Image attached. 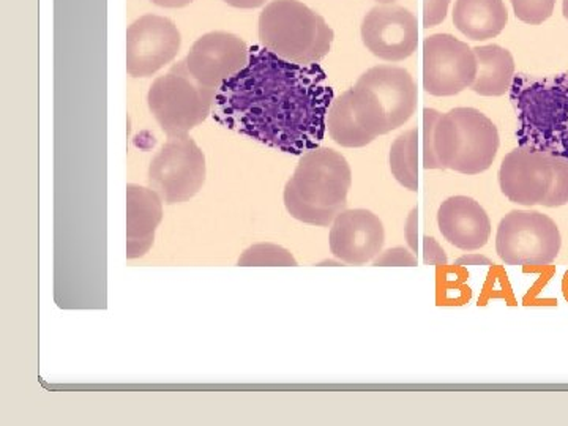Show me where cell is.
Here are the masks:
<instances>
[{
    "label": "cell",
    "mask_w": 568,
    "mask_h": 426,
    "mask_svg": "<svg viewBox=\"0 0 568 426\" xmlns=\"http://www.w3.org/2000/svg\"><path fill=\"white\" fill-rule=\"evenodd\" d=\"M334 100L317 63L284 61L267 48L253 47L244 69L216 92L212 118L268 148L304 155L324 140Z\"/></svg>",
    "instance_id": "cell-1"
},
{
    "label": "cell",
    "mask_w": 568,
    "mask_h": 426,
    "mask_svg": "<svg viewBox=\"0 0 568 426\" xmlns=\"http://www.w3.org/2000/svg\"><path fill=\"white\" fill-rule=\"evenodd\" d=\"M353 171L342 153L331 148L305 152L284 186V207L293 219L312 226H331L346 211Z\"/></svg>",
    "instance_id": "cell-2"
},
{
    "label": "cell",
    "mask_w": 568,
    "mask_h": 426,
    "mask_svg": "<svg viewBox=\"0 0 568 426\" xmlns=\"http://www.w3.org/2000/svg\"><path fill=\"white\" fill-rule=\"evenodd\" d=\"M519 148L568 160V71L558 77L515 78Z\"/></svg>",
    "instance_id": "cell-3"
},
{
    "label": "cell",
    "mask_w": 568,
    "mask_h": 426,
    "mask_svg": "<svg viewBox=\"0 0 568 426\" xmlns=\"http://www.w3.org/2000/svg\"><path fill=\"white\" fill-rule=\"evenodd\" d=\"M347 92L358 125L373 140L405 125L417 110L416 81L402 67H373Z\"/></svg>",
    "instance_id": "cell-4"
},
{
    "label": "cell",
    "mask_w": 568,
    "mask_h": 426,
    "mask_svg": "<svg viewBox=\"0 0 568 426\" xmlns=\"http://www.w3.org/2000/svg\"><path fill=\"white\" fill-rule=\"evenodd\" d=\"M264 48L284 61L317 63L328 54L334 31L323 17L298 0H274L260 17Z\"/></svg>",
    "instance_id": "cell-5"
},
{
    "label": "cell",
    "mask_w": 568,
    "mask_h": 426,
    "mask_svg": "<svg viewBox=\"0 0 568 426\" xmlns=\"http://www.w3.org/2000/svg\"><path fill=\"white\" fill-rule=\"evenodd\" d=\"M499 144L497 126L476 108H455L437 121L435 152L443 170L485 173L495 162Z\"/></svg>",
    "instance_id": "cell-6"
},
{
    "label": "cell",
    "mask_w": 568,
    "mask_h": 426,
    "mask_svg": "<svg viewBox=\"0 0 568 426\" xmlns=\"http://www.w3.org/2000/svg\"><path fill=\"white\" fill-rule=\"evenodd\" d=\"M216 91L197 82L185 61L156 78L148 93L149 110L170 138L186 136L213 110Z\"/></svg>",
    "instance_id": "cell-7"
},
{
    "label": "cell",
    "mask_w": 568,
    "mask_h": 426,
    "mask_svg": "<svg viewBox=\"0 0 568 426\" xmlns=\"http://www.w3.org/2000/svg\"><path fill=\"white\" fill-rule=\"evenodd\" d=\"M562 246L558 224L537 211H511L500 220L496 253L507 265H549Z\"/></svg>",
    "instance_id": "cell-8"
},
{
    "label": "cell",
    "mask_w": 568,
    "mask_h": 426,
    "mask_svg": "<svg viewBox=\"0 0 568 426\" xmlns=\"http://www.w3.org/2000/svg\"><path fill=\"white\" fill-rule=\"evenodd\" d=\"M205 174L204 152L193 138H170L149 166V189L164 204L185 203L203 189Z\"/></svg>",
    "instance_id": "cell-9"
},
{
    "label": "cell",
    "mask_w": 568,
    "mask_h": 426,
    "mask_svg": "<svg viewBox=\"0 0 568 426\" xmlns=\"http://www.w3.org/2000/svg\"><path fill=\"white\" fill-rule=\"evenodd\" d=\"M477 77L474 48L450 33L424 41V89L433 97H454L473 88Z\"/></svg>",
    "instance_id": "cell-10"
},
{
    "label": "cell",
    "mask_w": 568,
    "mask_h": 426,
    "mask_svg": "<svg viewBox=\"0 0 568 426\" xmlns=\"http://www.w3.org/2000/svg\"><path fill=\"white\" fill-rule=\"evenodd\" d=\"M181 32L168 18L145 14L126 31V71L149 78L173 62L181 50Z\"/></svg>",
    "instance_id": "cell-11"
},
{
    "label": "cell",
    "mask_w": 568,
    "mask_h": 426,
    "mask_svg": "<svg viewBox=\"0 0 568 426\" xmlns=\"http://www.w3.org/2000/svg\"><path fill=\"white\" fill-rule=\"evenodd\" d=\"M362 41L366 50L386 62H402L418 47L417 18L405 7L377 6L362 22Z\"/></svg>",
    "instance_id": "cell-12"
},
{
    "label": "cell",
    "mask_w": 568,
    "mask_h": 426,
    "mask_svg": "<svg viewBox=\"0 0 568 426\" xmlns=\"http://www.w3.org/2000/svg\"><path fill=\"white\" fill-rule=\"evenodd\" d=\"M555 182V156L518 148L507 153L499 170V186L511 203L544 205Z\"/></svg>",
    "instance_id": "cell-13"
},
{
    "label": "cell",
    "mask_w": 568,
    "mask_h": 426,
    "mask_svg": "<svg viewBox=\"0 0 568 426\" xmlns=\"http://www.w3.org/2000/svg\"><path fill=\"white\" fill-rule=\"evenodd\" d=\"M250 58V48L230 32H211L193 44L185 58L186 69L205 88L219 92L224 81L239 73Z\"/></svg>",
    "instance_id": "cell-14"
},
{
    "label": "cell",
    "mask_w": 568,
    "mask_h": 426,
    "mask_svg": "<svg viewBox=\"0 0 568 426\" xmlns=\"http://www.w3.org/2000/svg\"><path fill=\"white\" fill-rule=\"evenodd\" d=\"M386 244V230L379 216L366 209L343 211L334 220L328 245L336 260L351 265L373 263Z\"/></svg>",
    "instance_id": "cell-15"
},
{
    "label": "cell",
    "mask_w": 568,
    "mask_h": 426,
    "mask_svg": "<svg viewBox=\"0 0 568 426\" xmlns=\"http://www.w3.org/2000/svg\"><path fill=\"white\" fill-rule=\"evenodd\" d=\"M437 226L448 244L465 252L484 248L491 235V220L469 196H452L437 211Z\"/></svg>",
    "instance_id": "cell-16"
},
{
    "label": "cell",
    "mask_w": 568,
    "mask_h": 426,
    "mask_svg": "<svg viewBox=\"0 0 568 426\" xmlns=\"http://www.w3.org/2000/svg\"><path fill=\"white\" fill-rule=\"evenodd\" d=\"M163 220V201L152 189L126 186V257L136 260L152 248Z\"/></svg>",
    "instance_id": "cell-17"
},
{
    "label": "cell",
    "mask_w": 568,
    "mask_h": 426,
    "mask_svg": "<svg viewBox=\"0 0 568 426\" xmlns=\"http://www.w3.org/2000/svg\"><path fill=\"white\" fill-rule=\"evenodd\" d=\"M508 11L504 0H457L454 24L474 41L495 39L506 29Z\"/></svg>",
    "instance_id": "cell-18"
},
{
    "label": "cell",
    "mask_w": 568,
    "mask_h": 426,
    "mask_svg": "<svg viewBox=\"0 0 568 426\" xmlns=\"http://www.w3.org/2000/svg\"><path fill=\"white\" fill-rule=\"evenodd\" d=\"M477 55V77L473 91L481 97H503L515 81L514 55L499 44L474 48Z\"/></svg>",
    "instance_id": "cell-19"
},
{
    "label": "cell",
    "mask_w": 568,
    "mask_h": 426,
    "mask_svg": "<svg viewBox=\"0 0 568 426\" xmlns=\"http://www.w3.org/2000/svg\"><path fill=\"white\" fill-rule=\"evenodd\" d=\"M327 130L332 140L342 148L358 149L372 144L373 138L358 125L353 106H351L349 92L342 93L334 100L327 114Z\"/></svg>",
    "instance_id": "cell-20"
},
{
    "label": "cell",
    "mask_w": 568,
    "mask_h": 426,
    "mask_svg": "<svg viewBox=\"0 0 568 426\" xmlns=\"http://www.w3.org/2000/svg\"><path fill=\"white\" fill-rule=\"evenodd\" d=\"M390 173L409 192L418 189V132L416 129L399 134L388 155Z\"/></svg>",
    "instance_id": "cell-21"
},
{
    "label": "cell",
    "mask_w": 568,
    "mask_h": 426,
    "mask_svg": "<svg viewBox=\"0 0 568 426\" xmlns=\"http://www.w3.org/2000/svg\"><path fill=\"white\" fill-rule=\"evenodd\" d=\"M239 265H282V267H295L297 261L293 253L287 252L283 246L268 244H256L250 246L239 260Z\"/></svg>",
    "instance_id": "cell-22"
},
{
    "label": "cell",
    "mask_w": 568,
    "mask_h": 426,
    "mask_svg": "<svg viewBox=\"0 0 568 426\" xmlns=\"http://www.w3.org/2000/svg\"><path fill=\"white\" fill-rule=\"evenodd\" d=\"M515 17L526 24H541L555 11L556 0H510Z\"/></svg>",
    "instance_id": "cell-23"
},
{
    "label": "cell",
    "mask_w": 568,
    "mask_h": 426,
    "mask_svg": "<svg viewBox=\"0 0 568 426\" xmlns=\"http://www.w3.org/2000/svg\"><path fill=\"white\" fill-rule=\"evenodd\" d=\"M440 112L426 108L424 110V166L425 170H443L435 152V130Z\"/></svg>",
    "instance_id": "cell-24"
},
{
    "label": "cell",
    "mask_w": 568,
    "mask_h": 426,
    "mask_svg": "<svg viewBox=\"0 0 568 426\" xmlns=\"http://www.w3.org/2000/svg\"><path fill=\"white\" fill-rule=\"evenodd\" d=\"M568 204V160L555 156V182H552L551 193L545 201V207H562Z\"/></svg>",
    "instance_id": "cell-25"
},
{
    "label": "cell",
    "mask_w": 568,
    "mask_h": 426,
    "mask_svg": "<svg viewBox=\"0 0 568 426\" xmlns=\"http://www.w3.org/2000/svg\"><path fill=\"white\" fill-rule=\"evenodd\" d=\"M373 265L379 267H388V265H395V267H416L417 256L409 248H403V246H394L388 248L386 252H381L379 256L373 261Z\"/></svg>",
    "instance_id": "cell-26"
},
{
    "label": "cell",
    "mask_w": 568,
    "mask_h": 426,
    "mask_svg": "<svg viewBox=\"0 0 568 426\" xmlns=\"http://www.w3.org/2000/svg\"><path fill=\"white\" fill-rule=\"evenodd\" d=\"M450 0H424V26L435 28L447 18Z\"/></svg>",
    "instance_id": "cell-27"
},
{
    "label": "cell",
    "mask_w": 568,
    "mask_h": 426,
    "mask_svg": "<svg viewBox=\"0 0 568 426\" xmlns=\"http://www.w3.org/2000/svg\"><path fill=\"white\" fill-rule=\"evenodd\" d=\"M424 263L426 265H446L448 263L446 250L435 237H429V235L424 239Z\"/></svg>",
    "instance_id": "cell-28"
},
{
    "label": "cell",
    "mask_w": 568,
    "mask_h": 426,
    "mask_svg": "<svg viewBox=\"0 0 568 426\" xmlns=\"http://www.w3.org/2000/svg\"><path fill=\"white\" fill-rule=\"evenodd\" d=\"M418 212L417 209H413L407 215L405 223V239L407 248L414 254L418 253Z\"/></svg>",
    "instance_id": "cell-29"
},
{
    "label": "cell",
    "mask_w": 568,
    "mask_h": 426,
    "mask_svg": "<svg viewBox=\"0 0 568 426\" xmlns=\"http://www.w3.org/2000/svg\"><path fill=\"white\" fill-rule=\"evenodd\" d=\"M455 264L462 265V267H467V265H487L489 267V265H493V261L484 254L470 253L463 254L462 257L455 261Z\"/></svg>",
    "instance_id": "cell-30"
},
{
    "label": "cell",
    "mask_w": 568,
    "mask_h": 426,
    "mask_svg": "<svg viewBox=\"0 0 568 426\" xmlns=\"http://www.w3.org/2000/svg\"><path fill=\"white\" fill-rule=\"evenodd\" d=\"M224 2L235 9H257V7H263L267 0H224Z\"/></svg>",
    "instance_id": "cell-31"
},
{
    "label": "cell",
    "mask_w": 568,
    "mask_h": 426,
    "mask_svg": "<svg viewBox=\"0 0 568 426\" xmlns=\"http://www.w3.org/2000/svg\"><path fill=\"white\" fill-rule=\"evenodd\" d=\"M155 6L164 7V9H182L190 6L194 0H152Z\"/></svg>",
    "instance_id": "cell-32"
},
{
    "label": "cell",
    "mask_w": 568,
    "mask_h": 426,
    "mask_svg": "<svg viewBox=\"0 0 568 426\" xmlns=\"http://www.w3.org/2000/svg\"><path fill=\"white\" fill-rule=\"evenodd\" d=\"M562 11H564V17H566V20L568 21V0H564Z\"/></svg>",
    "instance_id": "cell-33"
},
{
    "label": "cell",
    "mask_w": 568,
    "mask_h": 426,
    "mask_svg": "<svg viewBox=\"0 0 568 426\" xmlns=\"http://www.w3.org/2000/svg\"><path fill=\"white\" fill-rule=\"evenodd\" d=\"M377 2L383 3V6H388V3H394L395 0H377Z\"/></svg>",
    "instance_id": "cell-34"
}]
</instances>
